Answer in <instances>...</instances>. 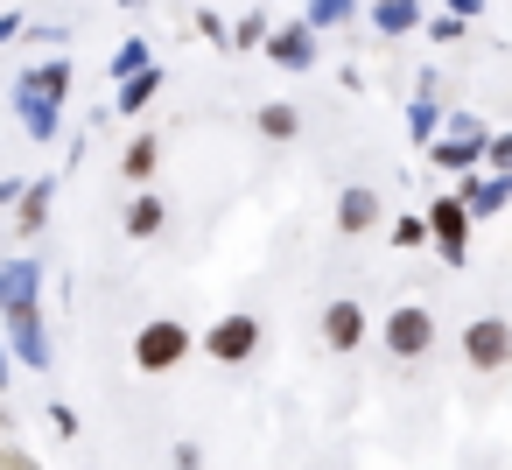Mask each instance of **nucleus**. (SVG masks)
I'll use <instances>...</instances> for the list:
<instances>
[{
  "label": "nucleus",
  "instance_id": "nucleus-12",
  "mask_svg": "<svg viewBox=\"0 0 512 470\" xmlns=\"http://www.w3.org/2000/svg\"><path fill=\"white\" fill-rule=\"evenodd\" d=\"M162 218H169V211H162V197H134V204H127V232H134V239H155V232H162Z\"/></svg>",
  "mask_w": 512,
  "mask_h": 470
},
{
  "label": "nucleus",
  "instance_id": "nucleus-13",
  "mask_svg": "<svg viewBox=\"0 0 512 470\" xmlns=\"http://www.w3.org/2000/svg\"><path fill=\"white\" fill-rule=\"evenodd\" d=\"M155 162H162V148H155V134H141V141L127 148V162H120V169H127V183H148V176H155Z\"/></svg>",
  "mask_w": 512,
  "mask_h": 470
},
{
  "label": "nucleus",
  "instance_id": "nucleus-6",
  "mask_svg": "<svg viewBox=\"0 0 512 470\" xmlns=\"http://www.w3.org/2000/svg\"><path fill=\"white\" fill-rule=\"evenodd\" d=\"M36 281H43L36 260H8V267H0V309H8V316H29V309H36Z\"/></svg>",
  "mask_w": 512,
  "mask_h": 470
},
{
  "label": "nucleus",
  "instance_id": "nucleus-8",
  "mask_svg": "<svg viewBox=\"0 0 512 470\" xmlns=\"http://www.w3.org/2000/svg\"><path fill=\"white\" fill-rule=\"evenodd\" d=\"M428 232L442 239V260H463V204H456V197H442V204H435Z\"/></svg>",
  "mask_w": 512,
  "mask_h": 470
},
{
  "label": "nucleus",
  "instance_id": "nucleus-4",
  "mask_svg": "<svg viewBox=\"0 0 512 470\" xmlns=\"http://www.w3.org/2000/svg\"><path fill=\"white\" fill-rule=\"evenodd\" d=\"M204 351H211L218 365H246V358L260 351V316H246V309L218 316V323H211V337H204Z\"/></svg>",
  "mask_w": 512,
  "mask_h": 470
},
{
  "label": "nucleus",
  "instance_id": "nucleus-17",
  "mask_svg": "<svg viewBox=\"0 0 512 470\" xmlns=\"http://www.w3.org/2000/svg\"><path fill=\"white\" fill-rule=\"evenodd\" d=\"M421 239H428V218H400L393 225V246H421Z\"/></svg>",
  "mask_w": 512,
  "mask_h": 470
},
{
  "label": "nucleus",
  "instance_id": "nucleus-2",
  "mask_svg": "<svg viewBox=\"0 0 512 470\" xmlns=\"http://www.w3.org/2000/svg\"><path fill=\"white\" fill-rule=\"evenodd\" d=\"M463 365H470V372H505V365H512V323H505V316L463 323Z\"/></svg>",
  "mask_w": 512,
  "mask_h": 470
},
{
  "label": "nucleus",
  "instance_id": "nucleus-19",
  "mask_svg": "<svg viewBox=\"0 0 512 470\" xmlns=\"http://www.w3.org/2000/svg\"><path fill=\"white\" fill-rule=\"evenodd\" d=\"M113 71H120V78H134V71H141V43H127V50L113 57Z\"/></svg>",
  "mask_w": 512,
  "mask_h": 470
},
{
  "label": "nucleus",
  "instance_id": "nucleus-5",
  "mask_svg": "<svg viewBox=\"0 0 512 470\" xmlns=\"http://www.w3.org/2000/svg\"><path fill=\"white\" fill-rule=\"evenodd\" d=\"M323 344H330V351H358V344H365V309L344 302V295L323 302Z\"/></svg>",
  "mask_w": 512,
  "mask_h": 470
},
{
  "label": "nucleus",
  "instance_id": "nucleus-9",
  "mask_svg": "<svg viewBox=\"0 0 512 470\" xmlns=\"http://www.w3.org/2000/svg\"><path fill=\"white\" fill-rule=\"evenodd\" d=\"M64 85H71V71H64V64H36V71H22V85H15V92H36V99L64 106Z\"/></svg>",
  "mask_w": 512,
  "mask_h": 470
},
{
  "label": "nucleus",
  "instance_id": "nucleus-7",
  "mask_svg": "<svg viewBox=\"0 0 512 470\" xmlns=\"http://www.w3.org/2000/svg\"><path fill=\"white\" fill-rule=\"evenodd\" d=\"M379 225V197L372 190H344L337 197V232H372Z\"/></svg>",
  "mask_w": 512,
  "mask_h": 470
},
{
  "label": "nucleus",
  "instance_id": "nucleus-3",
  "mask_svg": "<svg viewBox=\"0 0 512 470\" xmlns=\"http://www.w3.org/2000/svg\"><path fill=\"white\" fill-rule=\"evenodd\" d=\"M428 344H435V309L407 302V309H393V316H386V351H393L400 365L428 358Z\"/></svg>",
  "mask_w": 512,
  "mask_h": 470
},
{
  "label": "nucleus",
  "instance_id": "nucleus-14",
  "mask_svg": "<svg viewBox=\"0 0 512 470\" xmlns=\"http://www.w3.org/2000/svg\"><path fill=\"white\" fill-rule=\"evenodd\" d=\"M155 85H162L155 71H134V78H127V92H120V106H127V113H141V106L155 99Z\"/></svg>",
  "mask_w": 512,
  "mask_h": 470
},
{
  "label": "nucleus",
  "instance_id": "nucleus-15",
  "mask_svg": "<svg viewBox=\"0 0 512 470\" xmlns=\"http://www.w3.org/2000/svg\"><path fill=\"white\" fill-rule=\"evenodd\" d=\"M295 127H302V120H295V106H267V113H260V134H267V141H288Z\"/></svg>",
  "mask_w": 512,
  "mask_h": 470
},
{
  "label": "nucleus",
  "instance_id": "nucleus-20",
  "mask_svg": "<svg viewBox=\"0 0 512 470\" xmlns=\"http://www.w3.org/2000/svg\"><path fill=\"white\" fill-rule=\"evenodd\" d=\"M8 36H22V22H15V15H0V43H8Z\"/></svg>",
  "mask_w": 512,
  "mask_h": 470
},
{
  "label": "nucleus",
  "instance_id": "nucleus-10",
  "mask_svg": "<svg viewBox=\"0 0 512 470\" xmlns=\"http://www.w3.org/2000/svg\"><path fill=\"white\" fill-rule=\"evenodd\" d=\"M15 113H22V127H29L36 141H50V134H57V106H50V99H36V92H15Z\"/></svg>",
  "mask_w": 512,
  "mask_h": 470
},
{
  "label": "nucleus",
  "instance_id": "nucleus-1",
  "mask_svg": "<svg viewBox=\"0 0 512 470\" xmlns=\"http://www.w3.org/2000/svg\"><path fill=\"white\" fill-rule=\"evenodd\" d=\"M190 323H176V316H155V323H141L134 330V365L141 372H176L183 358H190Z\"/></svg>",
  "mask_w": 512,
  "mask_h": 470
},
{
  "label": "nucleus",
  "instance_id": "nucleus-16",
  "mask_svg": "<svg viewBox=\"0 0 512 470\" xmlns=\"http://www.w3.org/2000/svg\"><path fill=\"white\" fill-rule=\"evenodd\" d=\"M22 197H29V204H22V232H36V225H43V211H50V204H43V197H50V183L22 190Z\"/></svg>",
  "mask_w": 512,
  "mask_h": 470
},
{
  "label": "nucleus",
  "instance_id": "nucleus-11",
  "mask_svg": "<svg viewBox=\"0 0 512 470\" xmlns=\"http://www.w3.org/2000/svg\"><path fill=\"white\" fill-rule=\"evenodd\" d=\"M8 323H15V351H22L29 365H50V337H43L36 309H29V316H8Z\"/></svg>",
  "mask_w": 512,
  "mask_h": 470
},
{
  "label": "nucleus",
  "instance_id": "nucleus-18",
  "mask_svg": "<svg viewBox=\"0 0 512 470\" xmlns=\"http://www.w3.org/2000/svg\"><path fill=\"white\" fill-rule=\"evenodd\" d=\"M274 57H281V64H302V57H309V43H302V36H281V43H274Z\"/></svg>",
  "mask_w": 512,
  "mask_h": 470
}]
</instances>
